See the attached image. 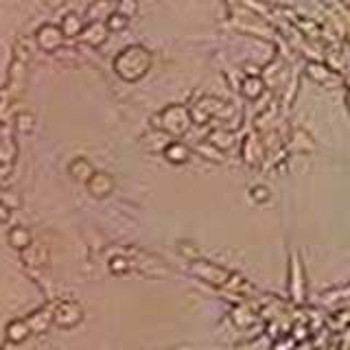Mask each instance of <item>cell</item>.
Here are the masks:
<instances>
[{
    "label": "cell",
    "mask_w": 350,
    "mask_h": 350,
    "mask_svg": "<svg viewBox=\"0 0 350 350\" xmlns=\"http://www.w3.org/2000/svg\"><path fill=\"white\" fill-rule=\"evenodd\" d=\"M149 64H151V55L147 48L142 46H127L116 55L114 59V70L118 72V77H123L125 81H136L147 72Z\"/></svg>",
    "instance_id": "obj_1"
},
{
    "label": "cell",
    "mask_w": 350,
    "mask_h": 350,
    "mask_svg": "<svg viewBox=\"0 0 350 350\" xmlns=\"http://www.w3.org/2000/svg\"><path fill=\"white\" fill-rule=\"evenodd\" d=\"M35 40H38L40 48H44V51H55V48L62 46L64 33L55 24H42L38 29V33H35Z\"/></svg>",
    "instance_id": "obj_2"
},
{
    "label": "cell",
    "mask_w": 350,
    "mask_h": 350,
    "mask_svg": "<svg viewBox=\"0 0 350 350\" xmlns=\"http://www.w3.org/2000/svg\"><path fill=\"white\" fill-rule=\"evenodd\" d=\"M90 195L94 197H107L110 193L114 191V180L110 173H103V171H94L92 178L86 182Z\"/></svg>",
    "instance_id": "obj_3"
},
{
    "label": "cell",
    "mask_w": 350,
    "mask_h": 350,
    "mask_svg": "<svg viewBox=\"0 0 350 350\" xmlns=\"http://www.w3.org/2000/svg\"><path fill=\"white\" fill-rule=\"evenodd\" d=\"M105 38H107V27L103 22H90L88 27H83V31H81V40L88 42L90 46L103 44Z\"/></svg>",
    "instance_id": "obj_4"
},
{
    "label": "cell",
    "mask_w": 350,
    "mask_h": 350,
    "mask_svg": "<svg viewBox=\"0 0 350 350\" xmlns=\"http://www.w3.org/2000/svg\"><path fill=\"white\" fill-rule=\"evenodd\" d=\"M59 29H62L64 38H75V35H81V31H83V20H81V16H77L75 11L66 14V16L62 18V24H59Z\"/></svg>",
    "instance_id": "obj_5"
},
{
    "label": "cell",
    "mask_w": 350,
    "mask_h": 350,
    "mask_svg": "<svg viewBox=\"0 0 350 350\" xmlns=\"http://www.w3.org/2000/svg\"><path fill=\"white\" fill-rule=\"evenodd\" d=\"M92 173H94V168H92V164H90L86 158H75V160L70 162V175L75 180L88 182V180L92 178Z\"/></svg>",
    "instance_id": "obj_6"
},
{
    "label": "cell",
    "mask_w": 350,
    "mask_h": 350,
    "mask_svg": "<svg viewBox=\"0 0 350 350\" xmlns=\"http://www.w3.org/2000/svg\"><path fill=\"white\" fill-rule=\"evenodd\" d=\"M9 243L16 247V250H24V247L31 245V232L27 228L18 226V228H11L9 232Z\"/></svg>",
    "instance_id": "obj_7"
},
{
    "label": "cell",
    "mask_w": 350,
    "mask_h": 350,
    "mask_svg": "<svg viewBox=\"0 0 350 350\" xmlns=\"http://www.w3.org/2000/svg\"><path fill=\"white\" fill-rule=\"evenodd\" d=\"M107 16H110V0H94V3L88 7L90 22H101Z\"/></svg>",
    "instance_id": "obj_8"
},
{
    "label": "cell",
    "mask_w": 350,
    "mask_h": 350,
    "mask_svg": "<svg viewBox=\"0 0 350 350\" xmlns=\"http://www.w3.org/2000/svg\"><path fill=\"white\" fill-rule=\"evenodd\" d=\"M182 116H184V112L180 110V107H171V110H166L164 112V127L171 129V131H180L184 127Z\"/></svg>",
    "instance_id": "obj_9"
},
{
    "label": "cell",
    "mask_w": 350,
    "mask_h": 350,
    "mask_svg": "<svg viewBox=\"0 0 350 350\" xmlns=\"http://www.w3.org/2000/svg\"><path fill=\"white\" fill-rule=\"evenodd\" d=\"M79 317H81V313H79V309H77L75 304H64L62 309H59V313H57V322L59 324H75V322H79Z\"/></svg>",
    "instance_id": "obj_10"
},
{
    "label": "cell",
    "mask_w": 350,
    "mask_h": 350,
    "mask_svg": "<svg viewBox=\"0 0 350 350\" xmlns=\"http://www.w3.org/2000/svg\"><path fill=\"white\" fill-rule=\"evenodd\" d=\"M35 127V116L29 112H22L16 116V129L20 131V134H31Z\"/></svg>",
    "instance_id": "obj_11"
},
{
    "label": "cell",
    "mask_w": 350,
    "mask_h": 350,
    "mask_svg": "<svg viewBox=\"0 0 350 350\" xmlns=\"http://www.w3.org/2000/svg\"><path fill=\"white\" fill-rule=\"evenodd\" d=\"M164 153H166V158L171 160V162H184L186 158H189V151H186V147H182V144H178V142L168 144Z\"/></svg>",
    "instance_id": "obj_12"
},
{
    "label": "cell",
    "mask_w": 350,
    "mask_h": 350,
    "mask_svg": "<svg viewBox=\"0 0 350 350\" xmlns=\"http://www.w3.org/2000/svg\"><path fill=\"white\" fill-rule=\"evenodd\" d=\"M127 20H129V18H125L123 14L112 11V14L107 16V24H105V27L110 29V31H123V29L127 27Z\"/></svg>",
    "instance_id": "obj_13"
},
{
    "label": "cell",
    "mask_w": 350,
    "mask_h": 350,
    "mask_svg": "<svg viewBox=\"0 0 350 350\" xmlns=\"http://www.w3.org/2000/svg\"><path fill=\"white\" fill-rule=\"evenodd\" d=\"M27 333H29L27 326H24V324H20V322H16V324H11V326H9V337H11L14 341H22L24 337H27Z\"/></svg>",
    "instance_id": "obj_14"
},
{
    "label": "cell",
    "mask_w": 350,
    "mask_h": 350,
    "mask_svg": "<svg viewBox=\"0 0 350 350\" xmlns=\"http://www.w3.org/2000/svg\"><path fill=\"white\" fill-rule=\"evenodd\" d=\"M118 14H123L125 18L136 14V0H118Z\"/></svg>",
    "instance_id": "obj_15"
},
{
    "label": "cell",
    "mask_w": 350,
    "mask_h": 350,
    "mask_svg": "<svg viewBox=\"0 0 350 350\" xmlns=\"http://www.w3.org/2000/svg\"><path fill=\"white\" fill-rule=\"evenodd\" d=\"M9 217H11V208L0 199V223H7Z\"/></svg>",
    "instance_id": "obj_16"
}]
</instances>
